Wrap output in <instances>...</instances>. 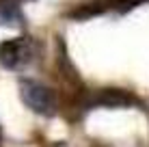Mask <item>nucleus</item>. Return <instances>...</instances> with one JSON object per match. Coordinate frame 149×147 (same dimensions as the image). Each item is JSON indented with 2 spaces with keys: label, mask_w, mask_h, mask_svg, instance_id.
Segmentation results:
<instances>
[{
  "label": "nucleus",
  "mask_w": 149,
  "mask_h": 147,
  "mask_svg": "<svg viewBox=\"0 0 149 147\" xmlns=\"http://www.w3.org/2000/svg\"><path fill=\"white\" fill-rule=\"evenodd\" d=\"M19 95L22 102L28 106L33 113L43 115V117H52L56 113V98L54 91L45 84L37 82V80H22L19 82Z\"/></svg>",
  "instance_id": "nucleus-2"
},
{
  "label": "nucleus",
  "mask_w": 149,
  "mask_h": 147,
  "mask_svg": "<svg viewBox=\"0 0 149 147\" xmlns=\"http://www.w3.org/2000/svg\"><path fill=\"white\" fill-rule=\"evenodd\" d=\"M22 20L17 0H0V24H15Z\"/></svg>",
  "instance_id": "nucleus-4"
},
{
  "label": "nucleus",
  "mask_w": 149,
  "mask_h": 147,
  "mask_svg": "<svg viewBox=\"0 0 149 147\" xmlns=\"http://www.w3.org/2000/svg\"><path fill=\"white\" fill-rule=\"evenodd\" d=\"M0 143H2V130H0Z\"/></svg>",
  "instance_id": "nucleus-5"
},
{
  "label": "nucleus",
  "mask_w": 149,
  "mask_h": 147,
  "mask_svg": "<svg viewBox=\"0 0 149 147\" xmlns=\"http://www.w3.org/2000/svg\"><path fill=\"white\" fill-rule=\"evenodd\" d=\"M93 104H102V106H130V104H134V98H132L127 91L106 89V91H100V93L95 95Z\"/></svg>",
  "instance_id": "nucleus-3"
},
{
  "label": "nucleus",
  "mask_w": 149,
  "mask_h": 147,
  "mask_svg": "<svg viewBox=\"0 0 149 147\" xmlns=\"http://www.w3.org/2000/svg\"><path fill=\"white\" fill-rule=\"evenodd\" d=\"M17 2H24V0H17Z\"/></svg>",
  "instance_id": "nucleus-6"
},
{
  "label": "nucleus",
  "mask_w": 149,
  "mask_h": 147,
  "mask_svg": "<svg viewBox=\"0 0 149 147\" xmlns=\"http://www.w3.org/2000/svg\"><path fill=\"white\" fill-rule=\"evenodd\" d=\"M35 56H37V41L28 35H19L0 43V65L9 72H19L28 67Z\"/></svg>",
  "instance_id": "nucleus-1"
}]
</instances>
